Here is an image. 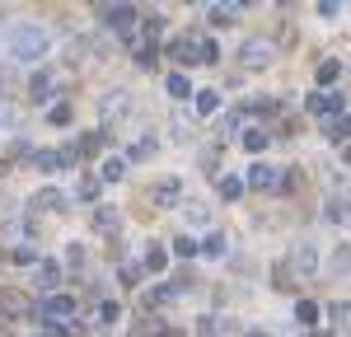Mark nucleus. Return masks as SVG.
<instances>
[{
    "mask_svg": "<svg viewBox=\"0 0 351 337\" xmlns=\"http://www.w3.org/2000/svg\"><path fill=\"white\" fill-rule=\"evenodd\" d=\"M169 56H173L178 66H216L220 47H216V42H206L202 33H178V38L169 42Z\"/></svg>",
    "mask_w": 351,
    "mask_h": 337,
    "instance_id": "obj_1",
    "label": "nucleus"
},
{
    "mask_svg": "<svg viewBox=\"0 0 351 337\" xmlns=\"http://www.w3.org/2000/svg\"><path fill=\"white\" fill-rule=\"evenodd\" d=\"M10 52L19 61H43L52 52V38H47V28H38V24H19L10 33Z\"/></svg>",
    "mask_w": 351,
    "mask_h": 337,
    "instance_id": "obj_2",
    "label": "nucleus"
},
{
    "mask_svg": "<svg viewBox=\"0 0 351 337\" xmlns=\"http://www.w3.org/2000/svg\"><path fill=\"white\" fill-rule=\"evenodd\" d=\"M286 267V277L291 281H309L319 272V244H309V239H300L295 249H291V262H281Z\"/></svg>",
    "mask_w": 351,
    "mask_h": 337,
    "instance_id": "obj_3",
    "label": "nucleus"
},
{
    "mask_svg": "<svg viewBox=\"0 0 351 337\" xmlns=\"http://www.w3.org/2000/svg\"><path fill=\"white\" fill-rule=\"evenodd\" d=\"M239 61H243V71H267L271 61H276V42L271 38H243Z\"/></svg>",
    "mask_w": 351,
    "mask_h": 337,
    "instance_id": "obj_4",
    "label": "nucleus"
},
{
    "mask_svg": "<svg viewBox=\"0 0 351 337\" xmlns=\"http://www.w3.org/2000/svg\"><path fill=\"white\" fill-rule=\"evenodd\" d=\"M94 19H99L104 28H122V33H136V24H141L136 5H99Z\"/></svg>",
    "mask_w": 351,
    "mask_h": 337,
    "instance_id": "obj_5",
    "label": "nucleus"
},
{
    "mask_svg": "<svg viewBox=\"0 0 351 337\" xmlns=\"http://www.w3.org/2000/svg\"><path fill=\"white\" fill-rule=\"evenodd\" d=\"M243 183H248L253 192H276V188H281V168H271V164H248Z\"/></svg>",
    "mask_w": 351,
    "mask_h": 337,
    "instance_id": "obj_6",
    "label": "nucleus"
},
{
    "mask_svg": "<svg viewBox=\"0 0 351 337\" xmlns=\"http://www.w3.org/2000/svg\"><path fill=\"white\" fill-rule=\"evenodd\" d=\"M28 211H38V216H56V211H66V192H61V188H38V192L28 197Z\"/></svg>",
    "mask_w": 351,
    "mask_h": 337,
    "instance_id": "obj_7",
    "label": "nucleus"
},
{
    "mask_svg": "<svg viewBox=\"0 0 351 337\" xmlns=\"http://www.w3.org/2000/svg\"><path fill=\"white\" fill-rule=\"evenodd\" d=\"M127 108H132V94H127V89H108V94L99 99V122H117Z\"/></svg>",
    "mask_w": 351,
    "mask_h": 337,
    "instance_id": "obj_8",
    "label": "nucleus"
},
{
    "mask_svg": "<svg viewBox=\"0 0 351 337\" xmlns=\"http://www.w3.org/2000/svg\"><path fill=\"white\" fill-rule=\"evenodd\" d=\"M33 314H43L47 323H56V319H71V314H75V295H47V300L33 309Z\"/></svg>",
    "mask_w": 351,
    "mask_h": 337,
    "instance_id": "obj_9",
    "label": "nucleus"
},
{
    "mask_svg": "<svg viewBox=\"0 0 351 337\" xmlns=\"http://www.w3.org/2000/svg\"><path fill=\"white\" fill-rule=\"evenodd\" d=\"M52 89H56V71H33V80H28V103H47L52 99Z\"/></svg>",
    "mask_w": 351,
    "mask_h": 337,
    "instance_id": "obj_10",
    "label": "nucleus"
},
{
    "mask_svg": "<svg viewBox=\"0 0 351 337\" xmlns=\"http://www.w3.org/2000/svg\"><path fill=\"white\" fill-rule=\"evenodd\" d=\"M24 314H33V305L19 290H0V319H24Z\"/></svg>",
    "mask_w": 351,
    "mask_h": 337,
    "instance_id": "obj_11",
    "label": "nucleus"
},
{
    "mask_svg": "<svg viewBox=\"0 0 351 337\" xmlns=\"http://www.w3.org/2000/svg\"><path fill=\"white\" fill-rule=\"evenodd\" d=\"M309 112L314 117H337L342 112V94H332V89L328 94H309Z\"/></svg>",
    "mask_w": 351,
    "mask_h": 337,
    "instance_id": "obj_12",
    "label": "nucleus"
},
{
    "mask_svg": "<svg viewBox=\"0 0 351 337\" xmlns=\"http://www.w3.org/2000/svg\"><path fill=\"white\" fill-rule=\"evenodd\" d=\"M178 197H183V183H178V178H164V183L150 188V201H155V206H173Z\"/></svg>",
    "mask_w": 351,
    "mask_h": 337,
    "instance_id": "obj_13",
    "label": "nucleus"
},
{
    "mask_svg": "<svg viewBox=\"0 0 351 337\" xmlns=\"http://www.w3.org/2000/svg\"><path fill=\"white\" fill-rule=\"evenodd\" d=\"M94 229H104V234H117V229H122V211L99 201V206H94Z\"/></svg>",
    "mask_w": 351,
    "mask_h": 337,
    "instance_id": "obj_14",
    "label": "nucleus"
},
{
    "mask_svg": "<svg viewBox=\"0 0 351 337\" xmlns=\"http://www.w3.org/2000/svg\"><path fill=\"white\" fill-rule=\"evenodd\" d=\"M197 249L206 253V258H225V253H230V234H225V229H211V234H206Z\"/></svg>",
    "mask_w": 351,
    "mask_h": 337,
    "instance_id": "obj_15",
    "label": "nucleus"
},
{
    "mask_svg": "<svg viewBox=\"0 0 351 337\" xmlns=\"http://www.w3.org/2000/svg\"><path fill=\"white\" fill-rule=\"evenodd\" d=\"M164 267H169V249L164 244H150L145 258H141V272H164Z\"/></svg>",
    "mask_w": 351,
    "mask_h": 337,
    "instance_id": "obj_16",
    "label": "nucleus"
},
{
    "mask_svg": "<svg viewBox=\"0 0 351 337\" xmlns=\"http://www.w3.org/2000/svg\"><path fill=\"white\" fill-rule=\"evenodd\" d=\"M328 323H332V333H351V305L347 300L328 305Z\"/></svg>",
    "mask_w": 351,
    "mask_h": 337,
    "instance_id": "obj_17",
    "label": "nucleus"
},
{
    "mask_svg": "<svg viewBox=\"0 0 351 337\" xmlns=\"http://www.w3.org/2000/svg\"><path fill=\"white\" fill-rule=\"evenodd\" d=\"M230 333V323L220 319V314H202V323H197V337H225Z\"/></svg>",
    "mask_w": 351,
    "mask_h": 337,
    "instance_id": "obj_18",
    "label": "nucleus"
},
{
    "mask_svg": "<svg viewBox=\"0 0 351 337\" xmlns=\"http://www.w3.org/2000/svg\"><path fill=\"white\" fill-rule=\"evenodd\" d=\"M324 221H332V225H351V201L332 197V201L324 206Z\"/></svg>",
    "mask_w": 351,
    "mask_h": 337,
    "instance_id": "obj_19",
    "label": "nucleus"
},
{
    "mask_svg": "<svg viewBox=\"0 0 351 337\" xmlns=\"http://www.w3.org/2000/svg\"><path fill=\"white\" fill-rule=\"evenodd\" d=\"M206 19H211L216 28L234 24V19H239V5H206Z\"/></svg>",
    "mask_w": 351,
    "mask_h": 337,
    "instance_id": "obj_20",
    "label": "nucleus"
},
{
    "mask_svg": "<svg viewBox=\"0 0 351 337\" xmlns=\"http://www.w3.org/2000/svg\"><path fill=\"white\" fill-rule=\"evenodd\" d=\"M324 136L332 140V145H347V136H351V117H332L324 127Z\"/></svg>",
    "mask_w": 351,
    "mask_h": 337,
    "instance_id": "obj_21",
    "label": "nucleus"
},
{
    "mask_svg": "<svg viewBox=\"0 0 351 337\" xmlns=\"http://www.w3.org/2000/svg\"><path fill=\"white\" fill-rule=\"evenodd\" d=\"M197 112H202V117H216L220 112V94L216 89H197Z\"/></svg>",
    "mask_w": 351,
    "mask_h": 337,
    "instance_id": "obj_22",
    "label": "nucleus"
},
{
    "mask_svg": "<svg viewBox=\"0 0 351 337\" xmlns=\"http://www.w3.org/2000/svg\"><path fill=\"white\" fill-rule=\"evenodd\" d=\"M328 272H332V277H351V244H342V249L332 253V262H328Z\"/></svg>",
    "mask_w": 351,
    "mask_h": 337,
    "instance_id": "obj_23",
    "label": "nucleus"
},
{
    "mask_svg": "<svg viewBox=\"0 0 351 337\" xmlns=\"http://www.w3.org/2000/svg\"><path fill=\"white\" fill-rule=\"evenodd\" d=\"M33 168H38V173H56V168H61V155H56V150H33Z\"/></svg>",
    "mask_w": 351,
    "mask_h": 337,
    "instance_id": "obj_24",
    "label": "nucleus"
},
{
    "mask_svg": "<svg viewBox=\"0 0 351 337\" xmlns=\"http://www.w3.org/2000/svg\"><path fill=\"white\" fill-rule=\"evenodd\" d=\"M99 188H104V178L84 173V178H80V188H75V197H80V201H99Z\"/></svg>",
    "mask_w": 351,
    "mask_h": 337,
    "instance_id": "obj_25",
    "label": "nucleus"
},
{
    "mask_svg": "<svg viewBox=\"0 0 351 337\" xmlns=\"http://www.w3.org/2000/svg\"><path fill=\"white\" fill-rule=\"evenodd\" d=\"M38 286H43V290H56V286H61V267H56V262H43V267H38Z\"/></svg>",
    "mask_w": 351,
    "mask_h": 337,
    "instance_id": "obj_26",
    "label": "nucleus"
},
{
    "mask_svg": "<svg viewBox=\"0 0 351 337\" xmlns=\"http://www.w3.org/2000/svg\"><path fill=\"white\" fill-rule=\"evenodd\" d=\"M169 94H173L178 103H183V99H192V84H188V75H183V71H173V75H169Z\"/></svg>",
    "mask_w": 351,
    "mask_h": 337,
    "instance_id": "obj_27",
    "label": "nucleus"
},
{
    "mask_svg": "<svg viewBox=\"0 0 351 337\" xmlns=\"http://www.w3.org/2000/svg\"><path fill=\"white\" fill-rule=\"evenodd\" d=\"M94 319H99V323H117V319H122V305H117V300H99Z\"/></svg>",
    "mask_w": 351,
    "mask_h": 337,
    "instance_id": "obj_28",
    "label": "nucleus"
},
{
    "mask_svg": "<svg viewBox=\"0 0 351 337\" xmlns=\"http://www.w3.org/2000/svg\"><path fill=\"white\" fill-rule=\"evenodd\" d=\"M295 319L304 323V328H314V323H319V305H314V300H300V305H295Z\"/></svg>",
    "mask_w": 351,
    "mask_h": 337,
    "instance_id": "obj_29",
    "label": "nucleus"
},
{
    "mask_svg": "<svg viewBox=\"0 0 351 337\" xmlns=\"http://www.w3.org/2000/svg\"><path fill=\"white\" fill-rule=\"evenodd\" d=\"M127 178V160H104V183H122Z\"/></svg>",
    "mask_w": 351,
    "mask_h": 337,
    "instance_id": "obj_30",
    "label": "nucleus"
},
{
    "mask_svg": "<svg viewBox=\"0 0 351 337\" xmlns=\"http://www.w3.org/2000/svg\"><path fill=\"white\" fill-rule=\"evenodd\" d=\"M220 197H225V201H239L243 197V178H220Z\"/></svg>",
    "mask_w": 351,
    "mask_h": 337,
    "instance_id": "obj_31",
    "label": "nucleus"
},
{
    "mask_svg": "<svg viewBox=\"0 0 351 337\" xmlns=\"http://www.w3.org/2000/svg\"><path fill=\"white\" fill-rule=\"evenodd\" d=\"M267 132H243V145H248V150H253V155H258V150H267Z\"/></svg>",
    "mask_w": 351,
    "mask_h": 337,
    "instance_id": "obj_32",
    "label": "nucleus"
},
{
    "mask_svg": "<svg viewBox=\"0 0 351 337\" xmlns=\"http://www.w3.org/2000/svg\"><path fill=\"white\" fill-rule=\"evenodd\" d=\"M337 75H342V66H337V61H319V84H332Z\"/></svg>",
    "mask_w": 351,
    "mask_h": 337,
    "instance_id": "obj_33",
    "label": "nucleus"
},
{
    "mask_svg": "<svg viewBox=\"0 0 351 337\" xmlns=\"http://www.w3.org/2000/svg\"><path fill=\"white\" fill-rule=\"evenodd\" d=\"M150 155H155V140H136L127 150V160H150Z\"/></svg>",
    "mask_w": 351,
    "mask_h": 337,
    "instance_id": "obj_34",
    "label": "nucleus"
},
{
    "mask_svg": "<svg viewBox=\"0 0 351 337\" xmlns=\"http://www.w3.org/2000/svg\"><path fill=\"white\" fill-rule=\"evenodd\" d=\"M104 145V132H84V140H80V155H94Z\"/></svg>",
    "mask_w": 351,
    "mask_h": 337,
    "instance_id": "obj_35",
    "label": "nucleus"
},
{
    "mask_svg": "<svg viewBox=\"0 0 351 337\" xmlns=\"http://www.w3.org/2000/svg\"><path fill=\"white\" fill-rule=\"evenodd\" d=\"M173 253H178V258H192V253H197V244H192L188 234H173Z\"/></svg>",
    "mask_w": 351,
    "mask_h": 337,
    "instance_id": "obj_36",
    "label": "nucleus"
},
{
    "mask_svg": "<svg viewBox=\"0 0 351 337\" xmlns=\"http://www.w3.org/2000/svg\"><path fill=\"white\" fill-rule=\"evenodd\" d=\"M84 258H89L84 244H66V262H71V267H84Z\"/></svg>",
    "mask_w": 351,
    "mask_h": 337,
    "instance_id": "obj_37",
    "label": "nucleus"
},
{
    "mask_svg": "<svg viewBox=\"0 0 351 337\" xmlns=\"http://www.w3.org/2000/svg\"><path fill=\"white\" fill-rule=\"evenodd\" d=\"M10 258H14V262H38V253L28 249V244H19V249H10Z\"/></svg>",
    "mask_w": 351,
    "mask_h": 337,
    "instance_id": "obj_38",
    "label": "nucleus"
},
{
    "mask_svg": "<svg viewBox=\"0 0 351 337\" xmlns=\"http://www.w3.org/2000/svg\"><path fill=\"white\" fill-rule=\"evenodd\" d=\"M47 117H52V127H66V122H71V108L61 103V108H52V112H47Z\"/></svg>",
    "mask_w": 351,
    "mask_h": 337,
    "instance_id": "obj_39",
    "label": "nucleus"
},
{
    "mask_svg": "<svg viewBox=\"0 0 351 337\" xmlns=\"http://www.w3.org/2000/svg\"><path fill=\"white\" fill-rule=\"evenodd\" d=\"M342 160H347V164H351V145H342Z\"/></svg>",
    "mask_w": 351,
    "mask_h": 337,
    "instance_id": "obj_40",
    "label": "nucleus"
},
{
    "mask_svg": "<svg viewBox=\"0 0 351 337\" xmlns=\"http://www.w3.org/2000/svg\"><path fill=\"white\" fill-rule=\"evenodd\" d=\"M0 42H5V38H0Z\"/></svg>",
    "mask_w": 351,
    "mask_h": 337,
    "instance_id": "obj_41",
    "label": "nucleus"
}]
</instances>
